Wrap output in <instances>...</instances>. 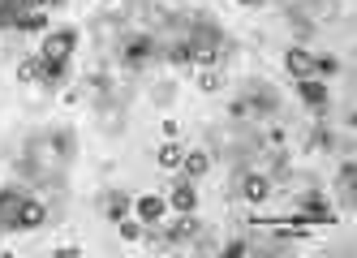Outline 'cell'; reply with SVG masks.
I'll return each mask as SVG.
<instances>
[{"label": "cell", "instance_id": "7402d4cb", "mask_svg": "<svg viewBox=\"0 0 357 258\" xmlns=\"http://www.w3.org/2000/svg\"><path fill=\"white\" fill-rule=\"evenodd\" d=\"M353 181H357V164H353V159H345V168H340V185L353 189Z\"/></svg>", "mask_w": 357, "mask_h": 258}, {"label": "cell", "instance_id": "52a82bcc", "mask_svg": "<svg viewBox=\"0 0 357 258\" xmlns=\"http://www.w3.org/2000/svg\"><path fill=\"white\" fill-rule=\"evenodd\" d=\"M164 211H168V202L159 198V194H142V198H138V220L142 224H155Z\"/></svg>", "mask_w": 357, "mask_h": 258}, {"label": "cell", "instance_id": "d6986e66", "mask_svg": "<svg viewBox=\"0 0 357 258\" xmlns=\"http://www.w3.org/2000/svg\"><path fill=\"white\" fill-rule=\"evenodd\" d=\"M314 73H319V78L340 73V60H336V56H314Z\"/></svg>", "mask_w": 357, "mask_h": 258}, {"label": "cell", "instance_id": "8fae6325", "mask_svg": "<svg viewBox=\"0 0 357 258\" xmlns=\"http://www.w3.org/2000/svg\"><path fill=\"white\" fill-rule=\"evenodd\" d=\"M194 207H198V194H194V185L181 181V185L172 189V211H181V215H185V211H194Z\"/></svg>", "mask_w": 357, "mask_h": 258}, {"label": "cell", "instance_id": "4fadbf2b", "mask_svg": "<svg viewBox=\"0 0 357 258\" xmlns=\"http://www.w3.org/2000/svg\"><path fill=\"white\" fill-rule=\"evenodd\" d=\"M155 159H159V168L176 172V168H181V159H185V155H181V147H176V138H168L164 147H159V155H155Z\"/></svg>", "mask_w": 357, "mask_h": 258}, {"label": "cell", "instance_id": "3957f363", "mask_svg": "<svg viewBox=\"0 0 357 258\" xmlns=\"http://www.w3.org/2000/svg\"><path fill=\"white\" fill-rule=\"evenodd\" d=\"M284 69L293 73L297 82H301V78H314V56L306 52V47H288V52H284Z\"/></svg>", "mask_w": 357, "mask_h": 258}, {"label": "cell", "instance_id": "7a4b0ae2", "mask_svg": "<svg viewBox=\"0 0 357 258\" xmlns=\"http://www.w3.org/2000/svg\"><path fill=\"white\" fill-rule=\"evenodd\" d=\"M241 194H246L250 207H263L267 194H271V181H267L263 172H246V176H241Z\"/></svg>", "mask_w": 357, "mask_h": 258}, {"label": "cell", "instance_id": "8992f818", "mask_svg": "<svg viewBox=\"0 0 357 258\" xmlns=\"http://www.w3.org/2000/svg\"><path fill=\"white\" fill-rule=\"evenodd\" d=\"M301 104H310L314 112H323V108H327V86H323V82H314V78H301Z\"/></svg>", "mask_w": 357, "mask_h": 258}, {"label": "cell", "instance_id": "cb8c5ba5", "mask_svg": "<svg viewBox=\"0 0 357 258\" xmlns=\"http://www.w3.org/2000/svg\"><path fill=\"white\" fill-rule=\"evenodd\" d=\"M224 254H229V258H241V254H250V246H246V241H233V246L224 250Z\"/></svg>", "mask_w": 357, "mask_h": 258}, {"label": "cell", "instance_id": "7c38bea8", "mask_svg": "<svg viewBox=\"0 0 357 258\" xmlns=\"http://www.w3.org/2000/svg\"><path fill=\"white\" fill-rule=\"evenodd\" d=\"M207 168H211V155H207V151H189V155L181 159V172H185V176H207Z\"/></svg>", "mask_w": 357, "mask_h": 258}, {"label": "cell", "instance_id": "5b68a950", "mask_svg": "<svg viewBox=\"0 0 357 258\" xmlns=\"http://www.w3.org/2000/svg\"><path fill=\"white\" fill-rule=\"evenodd\" d=\"M43 220H47V207L35 202V198H22V207H18V224H13V228H39Z\"/></svg>", "mask_w": 357, "mask_h": 258}, {"label": "cell", "instance_id": "30bf717a", "mask_svg": "<svg viewBox=\"0 0 357 258\" xmlns=\"http://www.w3.org/2000/svg\"><path fill=\"white\" fill-rule=\"evenodd\" d=\"M198 233H203V228H198V220H194V215L185 211V220H176L172 228H168V237H164V241H189V237H198Z\"/></svg>", "mask_w": 357, "mask_h": 258}, {"label": "cell", "instance_id": "44dd1931", "mask_svg": "<svg viewBox=\"0 0 357 258\" xmlns=\"http://www.w3.org/2000/svg\"><path fill=\"white\" fill-rule=\"evenodd\" d=\"M168 60H172V64H189V60H194V52H189V43H176V47H172V52H168Z\"/></svg>", "mask_w": 357, "mask_h": 258}, {"label": "cell", "instance_id": "ac0fdd59", "mask_svg": "<svg viewBox=\"0 0 357 258\" xmlns=\"http://www.w3.org/2000/svg\"><path fill=\"white\" fill-rule=\"evenodd\" d=\"M22 5H35V0H0V26H13V18L22 13Z\"/></svg>", "mask_w": 357, "mask_h": 258}, {"label": "cell", "instance_id": "277c9868", "mask_svg": "<svg viewBox=\"0 0 357 258\" xmlns=\"http://www.w3.org/2000/svg\"><path fill=\"white\" fill-rule=\"evenodd\" d=\"M22 198H26L22 189H0V228H13V224H18Z\"/></svg>", "mask_w": 357, "mask_h": 258}, {"label": "cell", "instance_id": "ba28073f", "mask_svg": "<svg viewBox=\"0 0 357 258\" xmlns=\"http://www.w3.org/2000/svg\"><path fill=\"white\" fill-rule=\"evenodd\" d=\"M323 220V224H336V215L327 211V202H323V194H306L301 198V220Z\"/></svg>", "mask_w": 357, "mask_h": 258}, {"label": "cell", "instance_id": "6da1fadb", "mask_svg": "<svg viewBox=\"0 0 357 258\" xmlns=\"http://www.w3.org/2000/svg\"><path fill=\"white\" fill-rule=\"evenodd\" d=\"M73 47H78V30H73V26L52 30V35L43 39V52H39V60H43V64H69Z\"/></svg>", "mask_w": 357, "mask_h": 258}, {"label": "cell", "instance_id": "e0dca14e", "mask_svg": "<svg viewBox=\"0 0 357 258\" xmlns=\"http://www.w3.org/2000/svg\"><path fill=\"white\" fill-rule=\"evenodd\" d=\"M198 91H203V95H216V91H224V73L207 64V69L198 73Z\"/></svg>", "mask_w": 357, "mask_h": 258}, {"label": "cell", "instance_id": "5bb4252c", "mask_svg": "<svg viewBox=\"0 0 357 258\" xmlns=\"http://www.w3.org/2000/svg\"><path fill=\"white\" fill-rule=\"evenodd\" d=\"M104 215L121 224V220L129 215V194H108V202H104Z\"/></svg>", "mask_w": 357, "mask_h": 258}, {"label": "cell", "instance_id": "9c48e42d", "mask_svg": "<svg viewBox=\"0 0 357 258\" xmlns=\"http://www.w3.org/2000/svg\"><path fill=\"white\" fill-rule=\"evenodd\" d=\"M147 56H151V35H134V39L125 43V64H129V69H134V64H142Z\"/></svg>", "mask_w": 357, "mask_h": 258}, {"label": "cell", "instance_id": "d4e9b609", "mask_svg": "<svg viewBox=\"0 0 357 258\" xmlns=\"http://www.w3.org/2000/svg\"><path fill=\"white\" fill-rule=\"evenodd\" d=\"M78 254H82L78 246H60V250H56V258H78Z\"/></svg>", "mask_w": 357, "mask_h": 258}, {"label": "cell", "instance_id": "9a60e30c", "mask_svg": "<svg viewBox=\"0 0 357 258\" xmlns=\"http://www.w3.org/2000/svg\"><path fill=\"white\" fill-rule=\"evenodd\" d=\"M13 26L26 30V35H39V30H47V18L35 9V13H18V18H13Z\"/></svg>", "mask_w": 357, "mask_h": 258}, {"label": "cell", "instance_id": "603a6c76", "mask_svg": "<svg viewBox=\"0 0 357 258\" xmlns=\"http://www.w3.org/2000/svg\"><path fill=\"white\" fill-rule=\"evenodd\" d=\"M121 241H142V228L134 220H121Z\"/></svg>", "mask_w": 357, "mask_h": 258}, {"label": "cell", "instance_id": "ffe728a7", "mask_svg": "<svg viewBox=\"0 0 357 258\" xmlns=\"http://www.w3.org/2000/svg\"><path fill=\"white\" fill-rule=\"evenodd\" d=\"M52 151L56 155H73V134H52Z\"/></svg>", "mask_w": 357, "mask_h": 258}, {"label": "cell", "instance_id": "484cf974", "mask_svg": "<svg viewBox=\"0 0 357 258\" xmlns=\"http://www.w3.org/2000/svg\"><path fill=\"white\" fill-rule=\"evenodd\" d=\"M241 5H263V0H241Z\"/></svg>", "mask_w": 357, "mask_h": 258}, {"label": "cell", "instance_id": "2e32d148", "mask_svg": "<svg viewBox=\"0 0 357 258\" xmlns=\"http://www.w3.org/2000/svg\"><path fill=\"white\" fill-rule=\"evenodd\" d=\"M39 78H43V60H39V56H26V60L18 64V82L26 86V82H39Z\"/></svg>", "mask_w": 357, "mask_h": 258}]
</instances>
